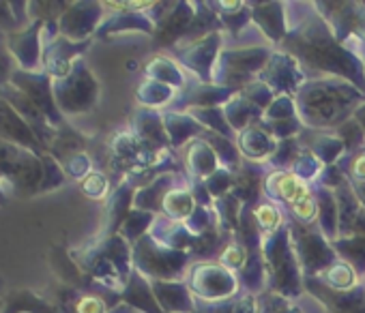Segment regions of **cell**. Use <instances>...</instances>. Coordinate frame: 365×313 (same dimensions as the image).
I'll list each match as a JSON object with an SVG mask.
<instances>
[{"label": "cell", "instance_id": "obj_1", "mask_svg": "<svg viewBox=\"0 0 365 313\" xmlns=\"http://www.w3.org/2000/svg\"><path fill=\"white\" fill-rule=\"evenodd\" d=\"M299 103H301V116L309 124H333L339 118V110L346 105H352L359 101V95H346L344 90H329L327 84H316L309 86L305 92H299Z\"/></svg>", "mask_w": 365, "mask_h": 313}, {"label": "cell", "instance_id": "obj_2", "mask_svg": "<svg viewBox=\"0 0 365 313\" xmlns=\"http://www.w3.org/2000/svg\"><path fill=\"white\" fill-rule=\"evenodd\" d=\"M264 189L273 202H284V204H288V208L312 198L309 185L294 172H273L267 179Z\"/></svg>", "mask_w": 365, "mask_h": 313}, {"label": "cell", "instance_id": "obj_3", "mask_svg": "<svg viewBox=\"0 0 365 313\" xmlns=\"http://www.w3.org/2000/svg\"><path fill=\"white\" fill-rule=\"evenodd\" d=\"M354 283H356V272L346 262H335L324 270V285L337 292H348L354 287Z\"/></svg>", "mask_w": 365, "mask_h": 313}, {"label": "cell", "instance_id": "obj_4", "mask_svg": "<svg viewBox=\"0 0 365 313\" xmlns=\"http://www.w3.org/2000/svg\"><path fill=\"white\" fill-rule=\"evenodd\" d=\"M163 208L170 217L174 219H182L190 217L194 211V196L190 191H172L165 196L163 200Z\"/></svg>", "mask_w": 365, "mask_h": 313}, {"label": "cell", "instance_id": "obj_5", "mask_svg": "<svg viewBox=\"0 0 365 313\" xmlns=\"http://www.w3.org/2000/svg\"><path fill=\"white\" fill-rule=\"evenodd\" d=\"M254 221H256L258 230H262L264 234L279 232L277 228L282 226V211L275 204H271V202L258 204L254 208Z\"/></svg>", "mask_w": 365, "mask_h": 313}, {"label": "cell", "instance_id": "obj_6", "mask_svg": "<svg viewBox=\"0 0 365 313\" xmlns=\"http://www.w3.org/2000/svg\"><path fill=\"white\" fill-rule=\"evenodd\" d=\"M241 150H245L250 156H262L275 150V146L267 133H260L258 129H250L241 135Z\"/></svg>", "mask_w": 365, "mask_h": 313}, {"label": "cell", "instance_id": "obj_7", "mask_svg": "<svg viewBox=\"0 0 365 313\" xmlns=\"http://www.w3.org/2000/svg\"><path fill=\"white\" fill-rule=\"evenodd\" d=\"M222 262H224V268H226V266H228V268H239V266H243V262H245V249L239 247V245L228 247V249L224 251V255H222Z\"/></svg>", "mask_w": 365, "mask_h": 313}, {"label": "cell", "instance_id": "obj_8", "mask_svg": "<svg viewBox=\"0 0 365 313\" xmlns=\"http://www.w3.org/2000/svg\"><path fill=\"white\" fill-rule=\"evenodd\" d=\"M350 176L356 183H365V152H356L350 161Z\"/></svg>", "mask_w": 365, "mask_h": 313}, {"label": "cell", "instance_id": "obj_9", "mask_svg": "<svg viewBox=\"0 0 365 313\" xmlns=\"http://www.w3.org/2000/svg\"><path fill=\"white\" fill-rule=\"evenodd\" d=\"M78 313H106V304L99 298L86 296L78 302Z\"/></svg>", "mask_w": 365, "mask_h": 313}, {"label": "cell", "instance_id": "obj_10", "mask_svg": "<svg viewBox=\"0 0 365 313\" xmlns=\"http://www.w3.org/2000/svg\"><path fill=\"white\" fill-rule=\"evenodd\" d=\"M354 118L359 120V124H361V129L365 131V105H361L356 112H354Z\"/></svg>", "mask_w": 365, "mask_h": 313}]
</instances>
